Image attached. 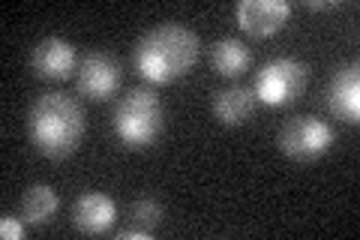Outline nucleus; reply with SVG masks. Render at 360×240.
I'll return each mask as SVG.
<instances>
[{
  "instance_id": "obj_16",
  "label": "nucleus",
  "mask_w": 360,
  "mask_h": 240,
  "mask_svg": "<svg viewBox=\"0 0 360 240\" xmlns=\"http://www.w3.org/2000/svg\"><path fill=\"white\" fill-rule=\"evenodd\" d=\"M150 232H144V228H123V232H117V240H148Z\"/></svg>"
},
{
  "instance_id": "obj_9",
  "label": "nucleus",
  "mask_w": 360,
  "mask_h": 240,
  "mask_svg": "<svg viewBox=\"0 0 360 240\" xmlns=\"http://www.w3.org/2000/svg\"><path fill=\"white\" fill-rule=\"evenodd\" d=\"M324 102H328L333 118H340L345 123L360 120V66H357V61L342 63L340 70L330 75Z\"/></svg>"
},
{
  "instance_id": "obj_12",
  "label": "nucleus",
  "mask_w": 360,
  "mask_h": 240,
  "mask_svg": "<svg viewBox=\"0 0 360 240\" xmlns=\"http://www.w3.org/2000/svg\"><path fill=\"white\" fill-rule=\"evenodd\" d=\"M252 63V54L250 49L240 42V39H217L210 45V66L217 70L222 78H240Z\"/></svg>"
},
{
  "instance_id": "obj_7",
  "label": "nucleus",
  "mask_w": 360,
  "mask_h": 240,
  "mask_svg": "<svg viewBox=\"0 0 360 240\" xmlns=\"http://www.w3.org/2000/svg\"><path fill=\"white\" fill-rule=\"evenodd\" d=\"M30 70L37 78H45V82H63V78H70L78 70L75 45L60 37L39 39L30 51Z\"/></svg>"
},
{
  "instance_id": "obj_6",
  "label": "nucleus",
  "mask_w": 360,
  "mask_h": 240,
  "mask_svg": "<svg viewBox=\"0 0 360 240\" xmlns=\"http://www.w3.org/2000/svg\"><path fill=\"white\" fill-rule=\"evenodd\" d=\"M78 94L90 102H103L115 96L120 87V63L105 51H90L82 63H78Z\"/></svg>"
},
{
  "instance_id": "obj_10",
  "label": "nucleus",
  "mask_w": 360,
  "mask_h": 240,
  "mask_svg": "<svg viewBox=\"0 0 360 240\" xmlns=\"http://www.w3.org/2000/svg\"><path fill=\"white\" fill-rule=\"evenodd\" d=\"M117 220V204L103 192H84L72 204V222L82 234L99 237L105 234Z\"/></svg>"
},
{
  "instance_id": "obj_13",
  "label": "nucleus",
  "mask_w": 360,
  "mask_h": 240,
  "mask_svg": "<svg viewBox=\"0 0 360 240\" xmlns=\"http://www.w3.org/2000/svg\"><path fill=\"white\" fill-rule=\"evenodd\" d=\"M58 204H60L58 192L45 184H37L21 196V220L27 225H45L54 213H58Z\"/></svg>"
},
{
  "instance_id": "obj_11",
  "label": "nucleus",
  "mask_w": 360,
  "mask_h": 240,
  "mask_svg": "<svg viewBox=\"0 0 360 240\" xmlns=\"http://www.w3.org/2000/svg\"><path fill=\"white\" fill-rule=\"evenodd\" d=\"M255 94L252 87H243V84H234V87H222L213 94V114L217 120L225 123V127H243L246 120L255 114Z\"/></svg>"
},
{
  "instance_id": "obj_3",
  "label": "nucleus",
  "mask_w": 360,
  "mask_h": 240,
  "mask_svg": "<svg viewBox=\"0 0 360 240\" xmlns=\"http://www.w3.org/2000/svg\"><path fill=\"white\" fill-rule=\"evenodd\" d=\"M115 132L132 151L150 147L162 132L160 96H156L150 87H132L115 108Z\"/></svg>"
},
{
  "instance_id": "obj_8",
  "label": "nucleus",
  "mask_w": 360,
  "mask_h": 240,
  "mask_svg": "<svg viewBox=\"0 0 360 240\" xmlns=\"http://www.w3.org/2000/svg\"><path fill=\"white\" fill-rule=\"evenodd\" d=\"M234 15H238V25L243 33H250L255 39H267L285 27L291 6L285 0H240Z\"/></svg>"
},
{
  "instance_id": "obj_4",
  "label": "nucleus",
  "mask_w": 360,
  "mask_h": 240,
  "mask_svg": "<svg viewBox=\"0 0 360 240\" xmlns=\"http://www.w3.org/2000/svg\"><path fill=\"white\" fill-rule=\"evenodd\" d=\"M309 84V66L297 57H276L255 72L252 94L267 108H285L303 96Z\"/></svg>"
},
{
  "instance_id": "obj_2",
  "label": "nucleus",
  "mask_w": 360,
  "mask_h": 240,
  "mask_svg": "<svg viewBox=\"0 0 360 240\" xmlns=\"http://www.w3.org/2000/svg\"><path fill=\"white\" fill-rule=\"evenodd\" d=\"M87 132L82 106L66 94H42L27 111L30 144L49 159H66L78 151Z\"/></svg>"
},
{
  "instance_id": "obj_5",
  "label": "nucleus",
  "mask_w": 360,
  "mask_h": 240,
  "mask_svg": "<svg viewBox=\"0 0 360 240\" xmlns=\"http://www.w3.org/2000/svg\"><path fill=\"white\" fill-rule=\"evenodd\" d=\"M279 151L295 163H315L330 151L333 144V130L330 123H324L321 118L303 114V118H291L285 120V127L279 130Z\"/></svg>"
},
{
  "instance_id": "obj_15",
  "label": "nucleus",
  "mask_w": 360,
  "mask_h": 240,
  "mask_svg": "<svg viewBox=\"0 0 360 240\" xmlns=\"http://www.w3.org/2000/svg\"><path fill=\"white\" fill-rule=\"evenodd\" d=\"M0 237H4V240H21V237H25V225H21L15 216L4 213V216H0Z\"/></svg>"
},
{
  "instance_id": "obj_14",
  "label": "nucleus",
  "mask_w": 360,
  "mask_h": 240,
  "mask_svg": "<svg viewBox=\"0 0 360 240\" xmlns=\"http://www.w3.org/2000/svg\"><path fill=\"white\" fill-rule=\"evenodd\" d=\"M132 222L144 228V232H150L153 234V228L162 222V204H156L150 198H141V201H135L132 204Z\"/></svg>"
},
{
  "instance_id": "obj_1",
  "label": "nucleus",
  "mask_w": 360,
  "mask_h": 240,
  "mask_svg": "<svg viewBox=\"0 0 360 240\" xmlns=\"http://www.w3.org/2000/svg\"><path fill=\"white\" fill-rule=\"evenodd\" d=\"M201 42L189 27L165 21L148 30L132 49V66L148 84H174L177 78L193 72L198 63Z\"/></svg>"
},
{
  "instance_id": "obj_17",
  "label": "nucleus",
  "mask_w": 360,
  "mask_h": 240,
  "mask_svg": "<svg viewBox=\"0 0 360 240\" xmlns=\"http://www.w3.org/2000/svg\"><path fill=\"white\" fill-rule=\"evenodd\" d=\"M307 6H309V9H336L340 4H333V0H324V4H319V0H309Z\"/></svg>"
}]
</instances>
